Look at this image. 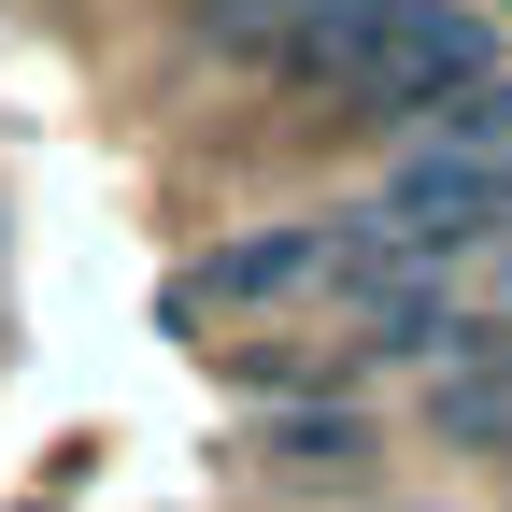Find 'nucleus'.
<instances>
[{
	"label": "nucleus",
	"instance_id": "20e7f679",
	"mask_svg": "<svg viewBox=\"0 0 512 512\" xmlns=\"http://www.w3.org/2000/svg\"><path fill=\"white\" fill-rule=\"evenodd\" d=\"M427 427H441V441H470V456H512V328H484V342L441 356Z\"/></svg>",
	"mask_w": 512,
	"mask_h": 512
},
{
	"label": "nucleus",
	"instance_id": "7ed1b4c3",
	"mask_svg": "<svg viewBox=\"0 0 512 512\" xmlns=\"http://www.w3.org/2000/svg\"><path fill=\"white\" fill-rule=\"evenodd\" d=\"M399 29V0H285V29H271V86H313V100H342V72Z\"/></svg>",
	"mask_w": 512,
	"mask_h": 512
},
{
	"label": "nucleus",
	"instance_id": "f03ea898",
	"mask_svg": "<svg viewBox=\"0 0 512 512\" xmlns=\"http://www.w3.org/2000/svg\"><path fill=\"white\" fill-rule=\"evenodd\" d=\"M470 86H498L484 72V29L456 15V0H399V29L342 72V114L356 128H427V114H456Z\"/></svg>",
	"mask_w": 512,
	"mask_h": 512
},
{
	"label": "nucleus",
	"instance_id": "f257e3e1",
	"mask_svg": "<svg viewBox=\"0 0 512 512\" xmlns=\"http://www.w3.org/2000/svg\"><path fill=\"white\" fill-rule=\"evenodd\" d=\"M370 214H285V228H242V242H214L200 271L171 285V313L200 328V313H271V299H313V285H356L370 271Z\"/></svg>",
	"mask_w": 512,
	"mask_h": 512
}]
</instances>
